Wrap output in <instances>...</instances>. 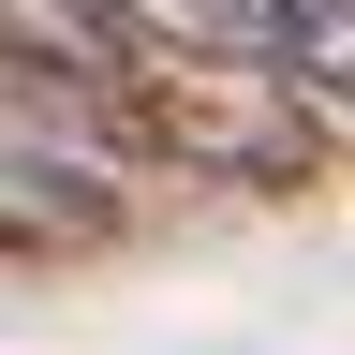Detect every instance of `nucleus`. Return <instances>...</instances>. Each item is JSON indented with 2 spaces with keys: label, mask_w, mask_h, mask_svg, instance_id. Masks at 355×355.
Instances as JSON below:
<instances>
[{
  "label": "nucleus",
  "mask_w": 355,
  "mask_h": 355,
  "mask_svg": "<svg viewBox=\"0 0 355 355\" xmlns=\"http://www.w3.org/2000/svg\"><path fill=\"white\" fill-rule=\"evenodd\" d=\"M193 30L266 60L282 89H340L355 104V0H193Z\"/></svg>",
  "instance_id": "nucleus-2"
},
{
  "label": "nucleus",
  "mask_w": 355,
  "mask_h": 355,
  "mask_svg": "<svg viewBox=\"0 0 355 355\" xmlns=\"http://www.w3.org/2000/svg\"><path fill=\"white\" fill-rule=\"evenodd\" d=\"M0 237H15V266H44V252H104V237H119V193H104L89 163H44V133H15Z\"/></svg>",
  "instance_id": "nucleus-3"
},
{
  "label": "nucleus",
  "mask_w": 355,
  "mask_h": 355,
  "mask_svg": "<svg viewBox=\"0 0 355 355\" xmlns=\"http://www.w3.org/2000/svg\"><path fill=\"white\" fill-rule=\"evenodd\" d=\"M60 60L119 148H148L222 193H326V119L266 60L207 44L193 15H133V0H60Z\"/></svg>",
  "instance_id": "nucleus-1"
},
{
  "label": "nucleus",
  "mask_w": 355,
  "mask_h": 355,
  "mask_svg": "<svg viewBox=\"0 0 355 355\" xmlns=\"http://www.w3.org/2000/svg\"><path fill=\"white\" fill-rule=\"evenodd\" d=\"M178 15H193V0H178Z\"/></svg>",
  "instance_id": "nucleus-4"
}]
</instances>
